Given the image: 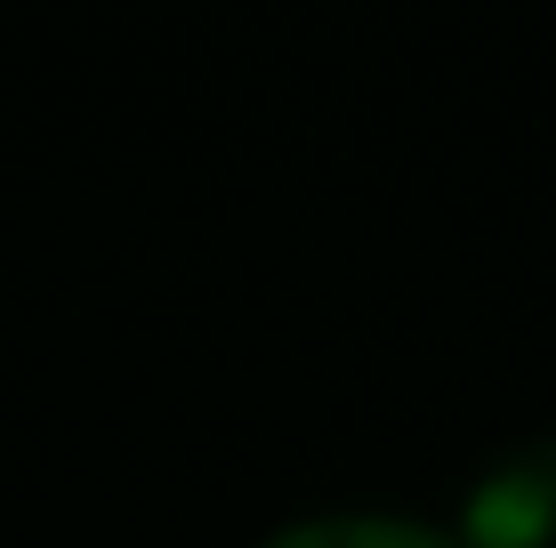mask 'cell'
Returning <instances> with one entry per match:
<instances>
[{
	"instance_id": "7a4b0ae2",
	"label": "cell",
	"mask_w": 556,
	"mask_h": 548,
	"mask_svg": "<svg viewBox=\"0 0 556 548\" xmlns=\"http://www.w3.org/2000/svg\"><path fill=\"white\" fill-rule=\"evenodd\" d=\"M266 548H459L428 524H404V517H315V524H291Z\"/></svg>"
},
{
	"instance_id": "6da1fadb",
	"label": "cell",
	"mask_w": 556,
	"mask_h": 548,
	"mask_svg": "<svg viewBox=\"0 0 556 548\" xmlns=\"http://www.w3.org/2000/svg\"><path fill=\"white\" fill-rule=\"evenodd\" d=\"M556 540V436L508 451L459 508V548H548Z\"/></svg>"
}]
</instances>
